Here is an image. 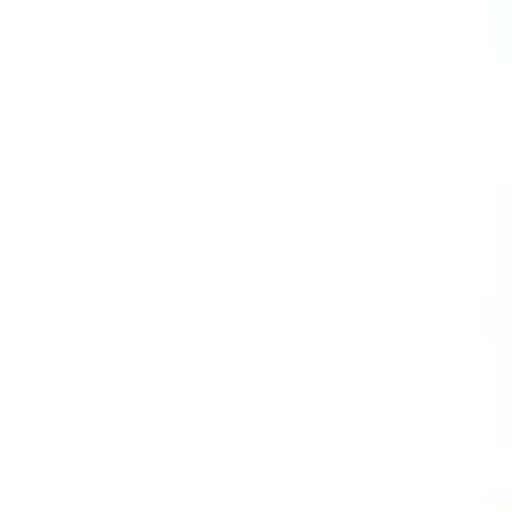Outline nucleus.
I'll return each instance as SVG.
<instances>
[]
</instances>
